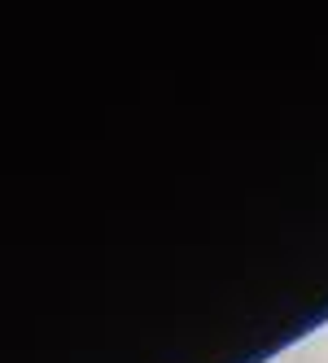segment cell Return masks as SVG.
<instances>
[{"label":"cell","instance_id":"6da1fadb","mask_svg":"<svg viewBox=\"0 0 328 363\" xmlns=\"http://www.w3.org/2000/svg\"><path fill=\"white\" fill-rule=\"evenodd\" d=\"M285 363H328V354H319V350H302V354H289Z\"/></svg>","mask_w":328,"mask_h":363}]
</instances>
